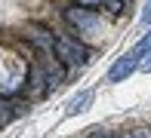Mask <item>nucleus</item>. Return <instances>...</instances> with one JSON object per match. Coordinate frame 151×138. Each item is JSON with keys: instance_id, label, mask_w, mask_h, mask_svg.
<instances>
[{"instance_id": "1a4fd4ad", "label": "nucleus", "mask_w": 151, "mask_h": 138, "mask_svg": "<svg viewBox=\"0 0 151 138\" xmlns=\"http://www.w3.org/2000/svg\"><path fill=\"white\" fill-rule=\"evenodd\" d=\"M142 68H145V71H151V58H148V61H142Z\"/></svg>"}, {"instance_id": "39448f33", "label": "nucleus", "mask_w": 151, "mask_h": 138, "mask_svg": "<svg viewBox=\"0 0 151 138\" xmlns=\"http://www.w3.org/2000/svg\"><path fill=\"white\" fill-rule=\"evenodd\" d=\"M31 40L40 46V49H46V55H52V49H56V37H52V34H46L43 28H34Z\"/></svg>"}, {"instance_id": "6e6552de", "label": "nucleus", "mask_w": 151, "mask_h": 138, "mask_svg": "<svg viewBox=\"0 0 151 138\" xmlns=\"http://www.w3.org/2000/svg\"><path fill=\"white\" fill-rule=\"evenodd\" d=\"M127 138H151V132H145V129H136V132H129Z\"/></svg>"}, {"instance_id": "20e7f679", "label": "nucleus", "mask_w": 151, "mask_h": 138, "mask_svg": "<svg viewBox=\"0 0 151 138\" xmlns=\"http://www.w3.org/2000/svg\"><path fill=\"white\" fill-rule=\"evenodd\" d=\"M90 105H93V92H90V89H86V92H77V95H74L71 101H68L65 114H68V117H74V114H80V110H86Z\"/></svg>"}, {"instance_id": "423d86ee", "label": "nucleus", "mask_w": 151, "mask_h": 138, "mask_svg": "<svg viewBox=\"0 0 151 138\" xmlns=\"http://www.w3.org/2000/svg\"><path fill=\"white\" fill-rule=\"evenodd\" d=\"M136 52H139V55H148V52H151V34H145V37H142V43L136 46Z\"/></svg>"}, {"instance_id": "f03ea898", "label": "nucleus", "mask_w": 151, "mask_h": 138, "mask_svg": "<svg viewBox=\"0 0 151 138\" xmlns=\"http://www.w3.org/2000/svg\"><path fill=\"white\" fill-rule=\"evenodd\" d=\"M139 58H142V55L136 52V49H133V52H127V55H120V58L114 61V68L108 71V80H111V83H120V80H127L129 74H133L136 68H139Z\"/></svg>"}, {"instance_id": "7ed1b4c3", "label": "nucleus", "mask_w": 151, "mask_h": 138, "mask_svg": "<svg viewBox=\"0 0 151 138\" xmlns=\"http://www.w3.org/2000/svg\"><path fill=\"white\" fill-rule=\"evenodd\" d=\"M65 18H68L71 25H77L80 31H86V34H93L96 28H99V18H96V16H93L90 9H80V6L68 9V12H65Z\"/></svg>"}, {"instance_id": "f257e3e1", "label": "nucleus", "mask_w": 151, "mask_h": 138, "mask_svg": "<svg viewBox=\"0 0 151 138\" xmlns=\"http://www.w3.org/2000/svg\"><path fill=\"white\" fill-rule=\"evenodd\" d=\"M56 58L65 61V65H83L86 49L80 43H74V40H68V37H56Z\"/></svg>"}, {"instance_id": "9d476101", "label": "nucleus", "mask_w": 151, "mask_h": 138, "mask_svg": "<svg viewBox=\"0 0 151 138\" xmlns=\"http://www.w3.org/2000/svg\"><path fill=\"white\" fill-rule=\"evenodd\" d=\"M80 3H102V0H80Z\"/></svg>"}, {"instance_id": "0eeeda50", "label": "nucleus", "mask_w": 151, "mask_h": 138, "mask_svg": "<svg viewBox=\"0 0 151 138\" xmlns=\"http://www.w3.org/2000/svg\"><path fill=\"white\" fill-rule=\"evenodd\" d=\"M142 25H151V0L145 3V12H142Z\"/></svg>"}]
</instances>
